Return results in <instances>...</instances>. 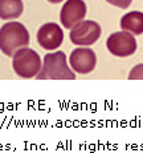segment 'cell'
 Instances as JSON below:
<instances>
[{"label":"cell","instance_id":"8fae6325","mask_svg":"<svg viewBox=\"0 0 143 153\" xmlns=\"http://www.w3.org/2000/svg\"><path fill=\"white\" fill-rule=\"evenodd\" d=\"M130 80H143V64H138L130 71Z\"/></svg>","mask_w":143,"mask_h":153},{"label":"cell","instance_id":"4fadbf2b","mask_svg":"<svg viewBox=\"0 0 143 153\" xmlns=\"http://www.w3.org/2000/svg\"><path fill=\"white\" fill-rule=\"evenodd\" d=\"M49 3H54V4H57V3H61L62 0H48Z\"/></svg>","mask_w":143,"mask_h":153},{"label":"cell","instance_id":"ba28073f","mask_svg":"<svg viewBox=\"0 0 143 153\" xmlns=\"http://www.w3.org/2000/svg\"><path fill=\"white\" fill-rule=\"evenodd\" d=\"M86 15V4L84 0H68L61 8L60 20L64 28L72 29L73 25L80 23Z\"/></svg>","mask_w":143,"mask_h":153},{"label":"cell","instance_id":"7a4b0ae2","mask_svg":"<svg viewBox=\"0 0 143 153\" xmlns=\"http://www.w3.org/2000/svg\"><path fill=\"white\" fill-rule=\"evenodd\" d=\"M39 80H74L76 75L66 63V56L58 51L44 56V63L36 76Z\"/></svg>","mask_w":143,"mask_h":153},{"label":"cell","instance_id":"277c9868","mask_svg":"<svg viewBox=\"0 0 143 153\" xmlns=\"http://www.w3.org/2000/svg\"><path fill=\"white\" fill-rule=\"evenodd\" d=\"M101 27L93 20H81L72 27L70 40L76 45H92L100 39Z\"/></svg>","mask_w":143,"mask_h":153},{"label":"cell","instance_id":"30bf717a","mask_svg":"<svg viewBox=\"0 0 143 153\" xmlns=\"http://www.w3.org/2000/svg\"><path fill=\"white\" fill-rule=\"evenodd\" d=\"M23 8L24 5L21 0H0V19H17L19 16H21Z\"/></svg>","mask_w":143,"mask_h":153},{"label":"cell","instance_id":"8992f818","mask_svg":"<svg viewBox=\"0 0 143 153\" xmlns=\"http://www.w3.org/2000/svg\"><path fill=\"white\" fill-rule=\"evenodd\" d=\"M37 42L46 51L57 49L64 42V31L56 23H46L37 32Z\"/></svg>","mask_w":143,"mask_h":153},{"label":"cell","instance_id":"7c38bea8","mask_svg":"<svg viewBox=\"0 0 143 153\" xmlns=\"http://www.w3.org/2000/svg\"><path fill=\"white\" fill-rule=\"evenodd\" d=\"M106 1L109 3V4L115 5V7H118V8L126 10V8L131 4V1H133V0H106Z\"/></svg>","mask_w":143,"mask_h":153},{"label":"cell","instance_id":"9c48e42d","mask_svg":"<svg viewBox=\"0 0 143 153\" xmlns=\"http://www.w3.org/2000/svg\"><path fill=\"white\" fill-rule=\"evenodd\" d=\"M121 28L122 31L130 32L133 35L143 33V12L131 11L126 13L121 19Z\"/></svg>","mask_w":143,"mask_h":153},{"label":"cell","instance_id":"52a82bcc","mask_svg":"<svg viewBox=\"0 0 143 153\" xmlns=\"http://www.w3.org/2000/svg\"><path fill=\"white\" fill-rule=\"evenodd\" d=\"M69 63L76 73L86 75V73L94 71L95 64H97V57H95L93 49L84 47V48H77L72 52Z\"/></svg>","mask_w":143,"mask_h":153},{"label":"cell","instance_id":"3957f363","mask_svg":"<svg viewBox=\"0 0 143 153\" xmlns=\"http://www.w3.org/2000/svg\"><path fill=\"white\" fill-rule=\"evenodd\" d=\"M12 67L17 76L23 79L36 77L43 67L41 57L36 51L31 48H20L13 53Z\"/></svg>","mask_w":143,"mask_h":153},{"label":"cell","instance_id":"5b68a950","mask_svg":"<svg viewBox=\"0 0 143 153\" xmlns=\"http://www.w3.org/2000/svg\"><path fill=\"white\" fill-rule=\"evenodd\" d=\"M106 45L110 53L118 57H127L134 55V52L136 51L135 37L133 36V33L126 31L111 33L107 39Z\"/></svg>","mask_w":143,"mask_h":153},{"label":"cell","instance_id":"6da1fadb","mask_svg":"<svg viewBox=\"0 0 143 153\" xmlns=\"http://www.w3.org/2000/svg\"><path fill=\"white\" fill-rule=\"evenodd\" d=\"M29 44V32L19 22L5 23L0 28V51L5 56H13L20 48Z\"/></svg>","mask_w":143,"mask_h":153}]
</instances>
